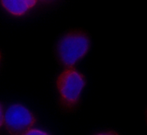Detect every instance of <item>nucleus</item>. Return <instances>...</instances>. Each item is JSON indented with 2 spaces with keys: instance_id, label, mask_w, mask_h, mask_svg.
I'll list each match as a JSON object with an SVG mask.
<instances>
[{
  "instance_id": "obj_7",
  "label": "nucleus",
  "mask_w": 147,
  "mask_h": 135,
  "mask_svg": "<svg viewBox=\"0 0 147 135\" xmlns=\"http://www.w3.org/2000/svg\"><path fill=\"white\" fill-rule=\"evenodd\" d=\"M5 108L0 102V129L3 126V115Z\"/></svg>"
},
{
  "instance_id": "obj_6",
  "label": "nucleus",
  "mask_w": 147,
  "mask_h": 135,
  "mask_svg": "<svg viewBox=\"0 0 147 135\" xmlns=\"http://www.w3.org/2000/svg\"><path fill=\"white\" fill-rule=\"evenodd\" d=\"M93 135H120L114 130H103L95 133Z\"/></svg>"
},
{
  "instance_id": "obj_4",
  "label": "nucleus",
  "mask_w": 147,
  "mask_h": 135,
  "mask_svg": "<svg viewBox=\"0 0 147 135\" xmlns=\"http://www.w3.org/2000/svg\"><path fill=\"white\" fill-rule=\"evenodd\" d=\"M37 2L36 0H3L0 1V6L8 14L20 17L28 13Z\"/></svg>"
},
{
  "instance_id": "obj_8",
  "label": "nucleus",
  "mask_w": 147,
  "mask_h": 135,
  "mask_svg": "<svg viewBox=\"0 0 147 135\" xmlns=\"http://www.w3.org/2000/svg\"><path fill=\"white\" fill-rule=\"evenodd\" d=\"M2 54L1 51H0V65H1V63H2Z\"/></svg>"
},
{
  "instance_id": "obj_1",
  "label": "nucleus",
  "mask_w": 147,
  "mask_h": 135,
  "mask_svg": "<svg viewBox=\"0 0 147 135\" xmlns=\"http://www.w3.org/2000/svg\"><path fill=\"white\" fill-rule=\"evenodd\" d=\"M91 38L82 28H74L64 32L55 44V55L65 68L74 67L88 52Z\"/></svg>"
},
{
  "instance_id": "obj_5",
  "label": "nucleus",
  "mask_w": 147,
  "mask_h": 135,
  "mask_svg": "<svg viewBox=\"0 0 147 135\" xmlns=\"http://www.w3.org/2000/svg\"><path fill=\"white\" fill-rule=\"evenodd\" d=\"M21 135H51L48 132L45 130L38 128L33 127Z\"/></svg>"
},
{
  "instance_id": "obj_3",
  "label": "nucleus",
  "mask_w": 147,
  "mask_h": 135,
  "mask_svg": "<svg viewBox=\"0 0 147 135\" xmlns=\"http://www.w3.org/2000/svg\"><path fill=\"white\" fill-rule=\"evenodd\" d=\"M36 117L32 110L20 102L9 104L4 110L3 126L13 135H21L33 127Z\"/></svg>"
},
{
  "instance_id": "obj_2",
  "label": "nucleus",
  "mask_w": 147,
  "mask_h": 135,
  "mask_svg": "<svg viewBox=\"0 0 147 135\" xmlns=\"http://www.w3.org/2000/svg\"><path fill=\"white\" fill-rule=\"evenodd\" d=\"M86 83L84 75L74 67L65 68L58 74L55 80V92L62 110L71 111L78 107Z\"/></svg>"
}]
</instances>
